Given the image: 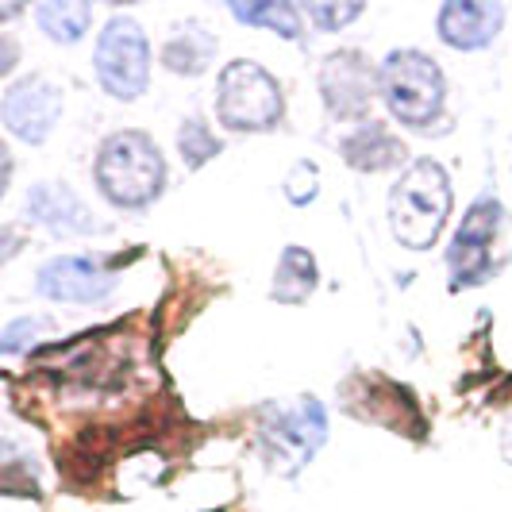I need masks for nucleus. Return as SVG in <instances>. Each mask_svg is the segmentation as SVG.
Segmentation results:
<instances>
[{
	"instance_id": "nucleus-1",
	"label": "nucleus",
	"mask_w": 512,
	"mask_h": 512,
	"mask_svg": "<svg viewBox=\"0 0 512 512\" xmlns=\"http://www.w3.org/2000/svg\"><path fill=\"white\" fill-rule=\"evenodd\" d=\"M97 189L116 208H147L166 189V158L147 131H116L97 151Z\"/></svg>"
},
{
	"instance_id": "nucleus-2",
	"label": "nucleus",
	"mask_w": 512,
	"mask_h": 512,
	"mask_svg": "<svg viewBox=\"0 0 512 512\" xmlns=\"http://www.w3.org/2000/svg\"><path fill=\"white\" fill-rule=\"evenodd\" d=\"M451 201L455 197L447 170L432 158L412 162L389 193V228L397 243L409 251H428L451 216Z\"/></svg>"
},
{
	"instance_id": "nucleus-3",
	"label": "nucleus",
	"mask_w": 512,
	"mask_h": 512,
	"mask_svg": "<svg viewBox=\"0 0 512 512\" xmlns=\"http://www.w3.org/2000/svg\"><path fill=\"white\" fill-rule=\"evenodd\" d=\"M378 93L397 124L424 128L447 104V77L439 62L424 51H393L378 70Z\"/></svg>"
},
{
	"instance_id": "nucleus-4",
	"label": "nucleus",
	"mask_w": 512,
	"mask_h": 512,
	"mask_svg": "<svg viewBox=\"0 0 512 512\" xmlns=\"http://www.w3.org/2000/svg\"><path fill=\"white\" fill-rule=\"evenodd\" d=\"M216 112L231 131H270L282 124L285 97L278 77L262 70L251 58H239L224 66L220 74V93H216Z\"/></svg>"
},
{
	"instance_id": "nucleus-5",
	"label": "nucleus",
	"mask_w": 512,
	"mask_h": 512,
	"mask_svg": "<svg viewBox=\"0 0 512 512\" xmlns=\"http://www.w3.org/2000/svg\"><path fill=\"white\" fill-rule=\"evenodd\" d=\"M93 66H97V81H101V89L108 97L135 101L147 89V81H151V43H147V31L135 24L131 16L108 20L101 39H97Z\"/></svg>"
},
{
	"instance_id": "nucleus-6",
	"label": "nucleus",
	"mask_w": 512,
	"mask_h": 512,
	"mask_svg": "<svg viewBox=\"0 0 512 512\" xmlns=\"http://www.w3.org/2000/svg\"><path fill=\"white\" fill-rule=\"evenodd\" d=\"M324 436H328V420H324L320 401H312V397H301L297 405L278 409L266 420V432H262L270 455L282 462L285 474L301 470L312 459V451L324 443Z\"/></svg>"
},
{
	"instance_id": "nucleus-7",
	"label": "nucleus",
	"mask_w": 512,
	"mask_h": 512,
	"mask_svg": "<svg viewBox=\"0 0 512 512\" xmlns=\"http://www.w3.org/2000/svg\"><path fill=\"white\" fill-rule=\"evenodd\" d=\"M58 116H62V89L39 74L16 81L0 101L4 128L24 143H43L58 124Z\"/></svg>"
},
{
	"instance_id": "nucleus-8",
	"label": "nucleus",
	"mask_w": 512,
	"mask_h": 512,
	"mask_svg": "<svg viewBox=\"0 0 512 512\" xmlns=\"http://www.w3.org/2000/svg\"><path fill=\"white\" fill-rule=\"evenodd\" d=\"M320 93L339 120H359L378 93V70L359 51H335L320 66Z\"/></svg>"
},
{
	"instance_id": "nucleus-9",
	"label": "nucleus",
	"mask_w": 512,
	"mask_h": 512,
	"mask_svg": "<svg viewBox=\"0 0 512 512\" xmlns=\"http://www.w3.org/2000/svg\"><path fill=\"white\" fill-rule=\"evenodd\" d=\"M501 224V205L493 197L474 201L466 220L455 231V243L447 251V266L455 274V285H478L489 274V243Z\"/></svg>"
},
{
	"instance_id": "nucleus-10",
	"label": "nucleus",
	"mask_w": 512,
	"mask_h": 512,
	"mask_svg": "<svg viewBox=\"0 0 512 512\" xmlns=\"http://www.w3.org/2000/svg\"><path fill=\"white\" fill-rule=\"evenodd\" d=\"M116 278L104 270L97 258H77L62 255L51 258L43 270H39V297L47 301H62V305H89V301H101L112 293Z\"/></svg>"
},
{
	"instance_id": "nucleus-11",
	"label": "nucleus",
	"mask_w": 512,
	"mask_h": 512,
	"mask_svg": "<svg viewBox=\"0 0 512 512\" xmlns=\"http://www.w3.org/2000/svg\"><path fill=\"white\" fill-rule=\"evenodd\" d=\"M505 8L493 0H451L439 8V39L455 51H482L497 39Z\"/></svg>"
},
{
	"instance_id": "nucleus-12",
	"label": "nucleus",
	"mask_w": 512,
	"mask_h": 512,
	"mask_svg": "<svg viewBox=\"0 0 512 512\" xmlns=\"http://www.w3.org/2000/svg\"><path fill=\"white\" fill-rule=\"evenodd\" d=\"M27 212L35 224L58 231V235H89L97 231L93 212L77 201L74 189H66L62 181H43L27 193Z\"/></svg>"
},
{
	"instance_id": "nucleus-13",
	"label": "nucleus",
	"mask_w": 512,
	"mask_h": 512,
	"mask_svg": "<svg viewBox=\"0 0 512 512\" xmlns=\"http://www.w3.org/2000/svg\"><path fill=\"white\" fill-rule=\"evenodd\" d=\"M405 158V143L397 135H389L385 124H374L366 120L359 124V131H351L343 139V162L355 166L362 174H378V170H389Z\"/></svg>"
},
{
	"instance_id": "nucleus-14",
	"label": "nucleus",
	"mask_w": 512,
	"mask_h": 512,
	"mask_svg": "<svg viewBox=\"0 0 512 512\" xmlns=\"http://www.w3.org/2000/svg\"><path fill=\"white\" fill-rule=\"evenodd\" d=\"M216 35L201 24H181L170 39H166V47H162V66L170 70V74H181V77H197L205 74L208 66H212V58H216Z\"/></svg>"
},
{
	"instance_id": "nucleus-15",
	"label": "nucleus",
	"mask_w": 512,
	"mask_h": 512,
	"mask_svg": "<svg viewBox=\"0 0 512 512\" xmlns=\"http://www.w3.org/2000/svg\"><path fill=\"white\" fill-rule=\"evenodd\" d=\"M316 278H320L316 274V262H312V255H308L305 247H285L270 297L282 301V305H297V301H305L308 293L316 289Z\"/></svg>"
},
{
	"instance_id": "nucleus-16",
	"label": "nucleus",
	"mask_w": 512,
	"mask_h": 512,
	"mask_svg": "<svg viewBox=\"0 0 512 512\" xmlns=\"http://www.w3.org/2000/svg\"><path fill=\"white\" fill-rule=\"evenodd\" d=\"M35 20L43 27V35L54 43H77L89 31L93 8L89 4H70V0H47V4L35 8Z\"/></svg>"
},
{
	"instance_id": "nucleus-17",
	"label": "nucleus",
	"mask_w": 512,
	"mask_h": 512,
	"mask_svg": "<svg viewBox=\"0 0 512 512\" xmlns=\"http://www.w3.org/2000/svg\"><path fill=\"white\" fill-rule=\"evenodd\" d=\"M235 20L243 24H255V27H270L278 31L282 39H301V8L285 4V0H274V4H231Z\"/></svg>"
},
{
	"instance_id": "nucleus-18",
	"label": "nucleus",
	"mask_w": 512,
	"mask_h": 512,
	"mask_svg": "<svg viewBox=\"0 0 512 512\" xmlns=\"http://www.w3.org/2000/svg\"><path fill=\"white\" fill-rule=\"evenodd\" d=\"M178 151L181 158H185V166H205L208 158H216L220 154V139L212 135V128H208L205 120H185L178 131Z\"/></svg>"
},
{
	"instance_id": "nucleus-19",
	"label": "nucleus",
	"mask_w": 512,
	"mask_h": 512,
	"mask_svg": "<svg viewBox=\"0 0 512 512\" xmlns=\"http://www.w3.org/2000/svg\"><path fill=\"white\" fill-rule=\"evenodd\" d=\"M47 328H51V320L24 316V320H16L12 328H4V335H0V351H4V355H20V351H27V347L39 339V332H47Z\"/></svg>"
},
{
	"instance_id": "nucleus-20",
	"label": "nucleus",
	"mask_w": 512,
	"mask_h": 512,
	"mask_svg": "<svg viewBox=\"0 0 512 512\" xmlns=\"http://www.w3.org/2000/svg\"><path fill=\"white\" fill-rule=\"evenodd\" d=\"M316 193H320V174H316V166H312V162H297V166L289 170V178H285V197H289L293 205H308V201H316Z\"/></svg>"
},
{
	"instance_id": "nucleus-21",
	"label": "nucleus",
	"mask_w": 512,
	"mask_h": 512,
	"mask_svg": "<svg viewBox=\"0 0 512 512\" xmlns=\"http://www.w3.org/2000/svg\"><path fill=\"white\" fill-rule=\"evenodd\" d=\"M305 12L312 16V24L320 27V31H339L351 20H359L362 4H308Z\"/></svg>"
},
{
	"instance_id": "nucleus-22",
	"label": "nucleus",
	"mask_w": 512,
	"mask_h": 512,
	"mask_svg": "<svg viewBox=\"0 0 512 512\" xmlns=\"http://www.w3.org/2000/svg\"><path fill=\"white\" fill-rule=\"evenodd\" d=\"M16 62H20V43L12 35H0V77L8 74Z\"/></svg>"
},
{
	"instance_id": "nucleus-23",
	"label": "nucleus",
	"mask_w": 512,
	"mask_h": 512,
	"mask_svg": "<svg viewBox=\"0 0 512 512\" xmlns=\"http://www.w3.org/2000/svg\"><path fill=\"white\" fill-rule=\"evenodd\" d=\"M16 247H20V235H16L12 228H0V262L16 255Z\"/></svg>"
},
{
	"instance_id": "nucleus-24",
	"label": "nucleus",
	"mask_w": 512,
	"mask_h": 512,
	"mask_svg": "<svg viewBox=\"0 0 512 512\" xmlns=\"http://www.w3.org/2000/svg\"><path fill=\"white\" fill-rule=\"evenodd\" d=\"M8 181H12V154H8V147H4V139H0V197H4Z\"/></svg>"
},
{
	"instance_id": "nucleus-25",
	"label": "nucleus",
	"mask_w": 512,
	"mask_h": 512,
	"mask_svg": "<svg viewBox=\"0 0 512 512\" xmlns=\"http://www.w3.org/2000/svg\"><path fill=\"white\" fill-rule=\"evenodd\" d=\"M24 8L20 4H8V8H0V20H12V16H20Z\"/></svg>"
}]
</instances>
